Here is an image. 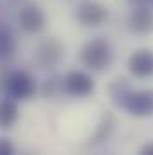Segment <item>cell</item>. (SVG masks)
<instances>
[{
  "label": "cell",
  "mask_w": 153,
  "mask_h": 155,
  "mask_svg": "<svg viewBox=\"0 0 153 155\" xmlns=\"http://www.w3.org/2000/svg\"><path fill=\"white\" fill-rule=\"evenodd\" d=\"M114 60L112 45L105 36H97L86 41L79 52V61L92 71H103L106 69Z\"/></svg>",
  "instance_id": "obj_1"
},
{
  "label": "cell",
  "mask_w": 153,
  "mask_h": 155,
  "mask_svg": "<svg viewBox=\"0 0 153 155\" xmlns=\"http://www.w3.org/2000/svg\"><path fill=\"white\" fill-rule=\"evenodd\" d=\"M5 94L15 101H27L36 94V81L29 72L24 71L9 72L5 81Z\"/></svg>",
  "instance_id": "obj_2"
},
{
  "label": "cell",
  "mask_w": 153,
  "mask_h": 155,
  "mask_svg": "<svg viewBox=\"0 0 153 155\" xmlns=\"http://www.w3.org/2000/svg\"><path fill=\"white\" fill-rule=\"evenodd\" d=\"M108 18V9L97 0H83L76 7V20L83 27H99Z\"/></svg>",
  "instance_id": "obj_3"
},
{
  "label": "cell",
  "mask_w": 153,
  "mask_h": 155,
  "mask_svg": "<svg viewBox=\"0 0 153 155\" xmlns=\"http://www.w3.org/2000/svg\"><path fill=\"white\" fill-rule=\"evenodd\" d=\"M121 107L135 117L153 116V90H128Z\"/></svg>",
  "instance_id": "obj_4"
},
{
  "label": "cell",
  "mask_w": 153,
  "mask_h": 155,
  "mask_svg": "<svg viewBox=\"0 0 153 155\" xmlns=\"http://www.w3.org/2000/svg\"><path fill=\"white\" fill-rule=\"evenodd\" d=\"M63 52H65V47L61 45L60 40L56 38L43 40L34 49V61L41 69H52L61 61Z\"/></svg>",
  "instance_id": "obj_5"
},
{
  "label": "cell",
  "mask_w": 153,
  "mask_h": 155,
  "mask_svg": "<svg viewBox=\"0 0 153 155\" xmlns=\"http://www.w3.org/2000/svg\"><path fill=\"white\" fill-rule=\"evenodd\" d=\"M18 24L24 31L27 33H33V35H38L45 29L47 25V18H45V13L43 9L40 7L38 4H24L18 11Z\"/></svg>",
  "instance_id": "obj_6"
},
{
  "label": "cell",
  "mask_w": 153,
  "mask_h": 155,
  "mask_svg": "<svg viewBox=\"0 0 153 155\" xmlns=\"http://www.w3.org/2000/svg\"><path fill=\"white\" fill-rule=\"evenodd\" d=\"M63 88L74 97H88L94 92L96 83L83 71H70L63 78Z\"/></svg>",
  "instance_id": "obj_7"
},
{
  "label": "cell",
  "mask_w": 153,
  "mask_h": 155,
  "mask_svg": "<svg viewBox=\"0 0 153 155\" xmlns=\"http://www.w3.org/2000/svg\"><path fill=\"white\" fill-rule=\"evenodd\" d=\"M130 74L139 79H146L153 76V52L150 49H137L128 58Z\"/></svg>",
  "instance_id": "obj_8"
},
{
  "label": "cell",
  "mask_w": 153,
  "mask_h": 155,
  "mask_svg": "<svg viewBox=\"0 0 153 155\" xmlns=\"http://www.w3.org/2000/svg\"><path fill=\"white\" fill-rule=\"evenodd\" d=\"M128 27L137 35H150L153 33V9L150 5L133 7L128 18Z\"/></svg>",
  "instance_id": "obj_9"
},
{
  "label": "cell",
  "mask_w": 153,
  "mask_h": 155,
  "mask_svg": "<svg viewBox=\"0 0 153 155\" xmlns=\"http://www.w3.org/2000/svg\"><path fill=\"white\" fill-rule=\"evenodd\" d=\"M16 38L15 33L11 31V27H7L5 24H0V63L9 61L15 52H16Z\"/></svg>",
  "instance_id": "obj_10"
},
{
  "label": "cell",
  "mask_w": 153,
  "mask_h": 155,
  "mask_svg": "<svg viewBox=\"0 0 153 155\" xmlns=\"http://www.w3.org/2000/svg\"><path fill=\"white\" fill-rule=\"evenodd\" d=\"M18 121V107L15 99H0V128L9 130Z\"/></svg>",
  "instance_id": "obj_11"
},
{
  "label": "cell",
  "mask_w": 153,
  "mask_h": 155,
  "mask_svg": "<svg viewBox=\"0 0 153 155\" xmlns=\"http://www.w3.org/2000/svg\"><path fill=\"white\" fill-rule=\"evenodd\" d=\"M15 153V146L11 144L9 139L0 137V155H13Z\"/></svg>",
  "instance_id": "obj_12"
},
{
  "label": "cell",
  "mask_w": 153,
  "mask_h": 155,
  "mask_svg": "<svg viewBox=\"0 0 153 155\" xmlns=\"http://www.w3.org/2000/svg\"><path fill=\"white\" fill-rule=\"evenodd\" d=\"M7 76H9V72L4 71V69H0V94H5V81H7Z\"/></svg>",
  "instance_id": "obj_13"
},
{
  "label": "cell",
  "mask_w": 153,
  "mask_h": 155,
  "mask_svg": "<svg viewBox=\"0 0 153 155\" xmlns=\"http://www.w3.org/2000/svg\"><path fill=\"white\" fill-rule=\"evenodd\" d=\"M141 153L142 155H153V143H146V144L142 146Z\"/></svg>",
  "instance_id": "obj_14"
},
{
  "label": "cell",
  "mask_w": 153,
  "mask_h": 155,
  "mask_svg": "<svg viewBox=\"0 0 153 155\" xmlns=\"http://www.w3.org/2000/svg\"><path fill=\"white\" fill-rule=\"evenodd\" d=\"M133 7H139V5H150V0H128Z\"/></svg>",
  "instance_id": "obj_15"
},
{
  "label": "cell",
  "mask_w": 153,
  "mask_h": 155,
  "mask_svg": "<svg viewBox=\"0 0 153 155\" xmlns=\"http://www.w3.org/2000/svg\"><path fill=\"white\" fill-rule=\"evenodd\" d=\"M150 5H151V7H153V0H150Z\"/></svg>",
  "instance_id": "obj_16"
}]
</instances>
